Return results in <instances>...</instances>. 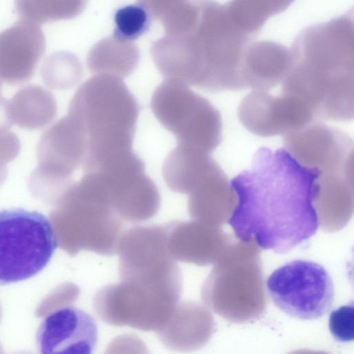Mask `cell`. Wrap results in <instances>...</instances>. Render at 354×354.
Here are the masks:
<instances>
[{"instance_id": "6da1fadb", "label": "cell", "mask_w": 354, "mask_h": 354, "mask_svg": "<svg viewBox=\"0 0 354 354\" xmlns=\"http://www.w3.org/2000/svg\"><path fill=\"white\" fill-rule=\"evenodd\" d=\"M319 174L284 148L258 149L250 167L230 181L236 202L227 223L236 236L281 254L314 236Z\"/></svg>"}, {"instance_id": "7a4b0ae2", "label": "cell", "mask_w": 354, "mask_h": 354, "mask_svg": "<svg viewBox=\"0 0 354 354\" xmlns=\"http://www.w3.org/2000/svg\"><path fill=\"white\" fill-rule=\"evenodd\" d=\"M263 25L248 1H199L189 26L154 41L151 56L166 80L213 91L243 90L245 55Z\"/></svg>"}, {"instance_id": "3957f363", "label": "cell", "mask_w": 354, "mask_h": 354, "mask_svg": "<svg viewBox=\"0 0 354 354\" xmlns=\"http://www.w3.org/2000/svg\"><path fill=\"white\" fill-rule=\"evenodd\" d=\"M281 93L304 104L316 121L353 118V12L302 29L290 48Z\"/></svg>"}, {"instance_id": "277c9868", "label": "cell", "mask_w": 354, "mask_h": 354, "mask_svg": "<svg viewBox=\"0 0 354 354\" xmlns=\"http://www.w3.org/2000/svg\"><path fill=\"white\" fill-rule=\"evenodd\" d=\"M201 299L230 322L259 319L266 306L259 248L252 242L232 241L204 281Z\"/></svg>"}, {"instance_id": "5b68a950", "label": "cell", "mask_w": 354, "mask_h": 354, "mask_svg": "<svg viewBox=\"0 0 354 354\" xmlns=\"http://www.w3.org/2000/svg\"><path fill=\"white\" fill-rule=\"evenodd\" d=\"M59 222L62 245L71 255L81 250L109 257L117 253L122 220L94 175L84 174L69 192Z\"/></svg>"}, {"instance_id": "8992f818", "label": "cell", "mask_w": 354, "mask_h": 354, "mask_svg": "<svg viewBox=\"0 0 354 354\" xmlns=\"http://www.w3.org/2000/svg\"><path fill=\"white\" fill-rule=\"evenodd\" d=\"M139 104L122 79L97 74L85 81L68 113L84 132L86 144L133 139Z\"/></svg>"}, {"instance_id": "52a82bcc", "label": "cell", "mask_w": 354, "mask_h": 354, "mask_svg": "<svg viewBox=\"0 0 354 354\" xmlns=\"http://www.w3.org/2000/svg\"><path fill=\"white\" fill-rule=\"evenodd\" d=\"M183 285L136 277L120 278L119 283L96 292L93 308L108 324L156 332L179 302Z\"/></svg>"}, {"instance_id": "ba28073f", "label": "cell", "mask_w": 354, "mask_h": 354, "mask_svg": "<svg viewBox=\"0 0 354 354\" xmlns=\"http://www.w3.org/2000/svg\"><path fill=\"white\" fill-rule=\"evenodd\" d=\"M58 246L49 218L23 208L0 210V286L42 271Z\"/></svg>"}, {"instance_id": "9c48e42d", "label": "cell", "mask_w": 354, "mask_h": 354, "mask_svg": "<svg viewBox=\"0 0 354 354\" xmlns=\"http://www.w3.org/2000/svg\"><path fill=\"white\" fill-rule=\"evenodd\" d=\"M151 106L157 119L176 136L178 144L209 153L220 144V112L187 85L166 80L154 91Z\"/></svg>"}, {"instance_id": "30bf717a", "label": "cell", "mask_w": 354, "mask_h": 354, "mask_svg": "<svg viewBox=\"0 0 354 354\" xmlns=\"http://www.w3.org/2000/svg\"><path fill=\"white\" fill-rule=\"evenodd\" d=\"M268 293L276 307L302 320H314L327 313L335 301L331 277L320 264L295 260L274 270L266 281Z\"/></svg>"}, {"instance_id": "8fae6325", "label": "cell", "mask_w": 354, "mask_h": 354, "mask_svg": "<svg viewBox=\"0 0 354 354\" xmlns=\"http://www.w3.org/2000/svg\"><path fill=\"white\" fill-rule=\"evenodd\" d=\"M237 115L242 125L261 137L286 136L317 122L299 100L269 91H252L240 102Z\"/></svg>"}, {"instance_id": "7c38bea8", "label": "cell", "mask_w": 354, "mask_h": 354, "mask_svg": "<svg viewBox=\"0 0 354 354\" xmlns=\"http://www.w3.org/2000/svg\"><path fill=\"white\" fill-rule=\"evenodd\" d=\"M66 304L48 314L36 333L39 354H93L97 327L88 313Z\"/></svg>"}, {"instance_id": "4fadbf2b", "label": "cell", "mask_w": 354, "mask_h": 354, "mask_svg": "<svg viewBox=\"0 0 354 354\" xmlns=\"http://www.w3.org/2000/svg\"><path fill=\"white\" fill-rule=\"evenodd\" d=\"M46 48L37 24L21 19L0 32V77L10 84L29 80Z\"/></svg>"}, {"instance_id": "5bb4252c", "label": "cell", "mask_w": 354, "mask_h": 354, "mask_svg": "<svg viewBox=\"0 0 354 354\" xmlns=\"http://www.w3.org/2000/svg\"><path fill=\"white\" fill-rule=\"evenodd\" d=\"M167 245L174 260L199 266L214 264L232 243L220 227L196 220L166 223Z\"/></svg>"}, {"instance_id": "9a60e30c", "label": "cell", "mask_w": 354, "mask_h": 354, "mask_svg": "<svg viewBox=\"0 0 354 354\" xmlns=\"http://www.w3.org/2000/svg\"><path fill=\"white\" fill-rule=\"evenodd\" d=\"M214 330L213 316L205 306L193 301H183L178 303L156 333L169 349L188 353L205 346Z\"/></svg>"}, {"instance_id": "2e32d148", "label": "cell", "mask_w": 354, "mask_h": 354, "mask_svg": "<svg viewBox=\"0 0 354 354\" xmlns=\"http://www.w3.org/2000/svg\"><path fill=\"white\" fill-rule=\"evenodd\" d=\"M290 60L288 47L270 41H254L243 60L241 76L245 88L270 91L284 80Z\"/></svg>"}, {"instance_id": "e0dca14e", "label": "cell", "mask_w": 354, "mask_h": 354, "mask_svg": "<svg viewBox=\"0 0 354 354\" xmlns=\"http://www.w3.org/2000/svg\"><path fill=\"white\" fill-rule=\"evenodd\" d=\"M188 195V212L192 220L217 227L228 221L236 202L230 183L221 167Z\"/></svg>"}, {"instance_id": "ac0fdd59", "label": "cell", "mask_w": 354, "mask_h": 354, "mask_svg": "<svg viewBox=\"0 0 354 354\" xmlns=\"http://www.w3.org/2000/svg\"><path fill=\"white\" fill-rule=\"evenodd\" d=\"M219 167L209 153L178 144L165 158L162 176L171 191L189 194Z\"/></svg>"}, {"instance_id": "d6986e66", "label": "cell", "mask_w": 354, "mask_h": 354, "mask_svg": "<svg viewBox=\"0 0 354 354\" xmlns=\"http://www.w3.org/2000/svg\"><path fill=\"white\" fill-rule=\"evenodd\" d=\"M86 140L80 126L68 115L47 129L39 141V150L48 157L57 158L69 169L83 162Z\"/></svg>"}, {"instance_id": "ffe728a7", "label": "cell", "mask_w": 354, "mask_h": 354, "mask_svg": "<svg viewBox=\"0 0 354 354\" xmlns=\"http://www.w3.org/2000/svg\"><path fill=\"white\" fill-rule=\"evenodd\" d=\"M8 105L12 123L27 129L46 126L57 113L53 95L36 84L27 85L18 90L8 101Z\"/></svg>"}, {"instance_id": "44dd1931", "label": "cell", "mask_w": 354, "mask_h": 354, "mask_svg": "<svg viewBox=\"0 0 354 354\" xmlns=\"http://www.w3.org/2000/svg\"><path fill=\"white\" fill-rule=\"evenodd\" d=\"M139 59L140 51L134 43L119 40L112 35L93 46L88 54L87 65L93 73L122 80L133 71Z\"/></svg>"}, {"instance_id": "7402d4cb", "label": "cell", "mask_w": 354, "mask_h": 354, "mask_svg": "<svg viewBox=\"0 0 354 354\" xmlns=\"http://www.w3.org/2000/svg\"><path fill=\"white\" fill-rule=\"evenodd\" d=\"M84 7V1L66 0H21L15 6L21 19L35 24L74 17Z\"/></svg>"}, {"instance_id": "603a6c76", "label": "cell", "mask_w": 354, "mask_h": 354, "mask_svg": "<svg viewBox=\"0 0 354 354\" xmlns=\"http://www.w3.org/2000/svg\"><path fill=\"white\" fill-rule=\"evenodd\" d=\"M82 67L75 55L68 51H56L48 55L41 68L44 82L54 89H67L80 80Z\"/></svg>"}, {"instance_id": "cb8c5ba5", "label": "cell", "mask_w": 354, "mask_h": 354, "mask_svg": "<svg viewBox=\"0 0 354 354\" xmlns=\"http://www.w3.org/2000/svg\"><path fill=\"white\" fill-rule=\"evenodd\" d=\"M151 18L142 1L123 6L115 12L113 36L123 41L132 42L148 30Z\"/></svg>"}, {"instance_id": "d4e9b609", "label": "cell", "mask_w": 354, "mask_h": 354, "mask_svg": "<svg viewBox=\"0 0 354 354\" xmlns=\"http://www.w3.org/2000/svg\"><path fill=\"white\" fill-rule=\"evenodd\" d=\"M353 301L333 310L329 316V329L333 337L339 342H348L353 339Z\"/></svg>"}, {"instance_id": "484cf974", "label": "cell", "mask_w": 354, "mask_h": 354, "mask_svg": "<svg viewBox=\"0 0 354 354\" xmlns=\"http://www.w3.org/2000/svg\"><path fill=\"white\" fill-rule=\"evenodd\" d=\"M104 354H149V351L140 337L133 334H124L113 338Z\"/></svg>"}, {"instance_id": "4316f807", "label": "cell", "mask_w": 354, "mask_h": 354, "mask_svg": "<svg viewBox=\"0 0 354 354\" xmlns=\"http://www.w3.org/2000/svg\"><path fill=\"white\" fill-rule=\"evenodd\" d=\"M13 123L12 122L8 101L0 95V131L10 129Z\"/></svg>"}, {"instance_id": "83f0119b", "label": "cell", "mask_w": 354, "mask_h": 354, "mask_svg": "<svg viewBox=\"0 0 354 354\" xmlns=\"http://www.w3.org/2000/svg\"><path fill=\"white\" fill-rule=\"evenodd\" d=\"M290 354H301V352H300V351H295V352H292ZM303 354H308V351H303ZM310 354H328V353H324V352L310 351Z\"/></svg>"}, {"instance_id": "f1b7e54d", "label": "cell", "mask_w": 354, "mask_h": 354, "mask_svg": "<svg viewBox=\"0 0 354 354\" xmlns=\"http://www.w3.org/2000/svg\"><path fill=\"white\" fill-rule=\"evenodd\" d=\"M1 82L0 80V91H1Z\"/></svg>"}]
</instances>
